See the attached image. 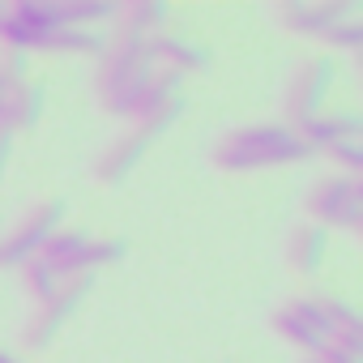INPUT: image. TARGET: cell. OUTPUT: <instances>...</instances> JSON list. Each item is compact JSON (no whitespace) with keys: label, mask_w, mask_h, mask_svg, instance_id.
<instances>
[{"label":"cell","mask_w":363,"mask_h":363,"mask_svg":"<svg viewBox=\"0 0 363 363\" xmlns=\"http://www.w3.org/2000/svg\"><path fill=\"white\" fill-rule=\"evenodd\" d=\"M69 218V201L65 197H52V201H39L35 210H26L9 235H0V269H22L26 261H35L43 252V244L65 227Z\"/></svg>","instance_id":"3"},{"label":"cell","mask_w":363,"mask_h":363,"mask_svg":"<svg viewBox=\"0 0 363 363\" xmlns=\"http://www.w3.org/2000/svg\"><path fill=\"white\" fill-rule=\"evenodd\" d=\"M116 18H120V35L154 39V35H162L171 9L162 5V0H133V5H120V9H116Z\"/></svg>","instance_id":"15"},{"label":"cell","mask_w":363,"mask_h":363,"mask_svg":"<svg viewBox=\"0 0 363 363\" xmlns=\"http://www.w3.org/2000/svg\"><path fill=\"white\" fill-rule=\"evenodd\" d=\"M329 342H333V346H342L346 354H354V359H363V329H346V333H333Z\"/></svg>","instance_id":"24"},{"label":"cell","mask_w":363,"mask_h":363,"mask_svg":"<svg viewBox=\"0 0 363 363\" xmlns=\"http://www.w3.org/2000/svg\"><path fill=\"white\" fill-rule=\"evenodd\" d=\"M43 107H48V90L39 82H18L9 90V107H5V128L9 133H30L39 120H43Z\"/></svg>","instance_id":"14"},{"label":"cell","mask_w":363,"mask_h":363,"mask_svg":"<svg viewBox=\"0 0 363 363\" xmlns=\"http://www.w3.org/2000/svg\"><path fill=\"white\" fill-rule=\"evenodd\" d=\"M316 150L291 128V124H248L227 133L214 145V167L218 171H265V167H286L303 162Z\"/></svg>","instance_id":"1"},{"label":"cell","mask_w":363,"mask_h":363,"mask_svg":"<svg viewBox=\"0 0 363 363\" xmlns=\"http://www.w3.org/2000/svg\"><path fill=\"white\" fill-rule=\"evenodd\" d=\"M333 82H337L333 56H312V60L291 77V86H286V120H282V124L303 128L308 120H316V116L325 111V99H329Z\"/></svg>","instance_id":"5"},{"label":"cell","mask_w":363,"mask_h":363,"mask_svg":"<svg viewBox=\"0 0 363 363\" xmlns=\"http://www.w3.org/2000/svg\"><path fill=\"white\" fill-rule=\"evenodd\" d=\"M56 35L48 0H22V5H5L0 18V43L5 52H48V39Z\"/></svg>","instance_id":"6"},{"label":"cell","mask_w":363,"mask_h":363,"mask_svg":"<svg viewBox=\"0 0 363 363\" xmlns=\"http://www.w3.org/2000/svg\"><path fill=\"white\" fill-rule=\"evenodd\" d=\"M308 363H320V359H308Z\"/></svg>","instance_id":"29"},{"label":"cell","mask_w":363,"mask_h":363,"mask_svg":"<svg viewBox=\"0 0 363 363\" xmlns=\"http://www.w3.org/2000/svg\"><path fill=\"white\" fill-rule=\"evenodd\" d=\"M99 99L111 116H133V107L141 103L150 77H154V60L145 52V39L133 35H111L107 52L99 56Z\"/></svg>","instance_id":"2"},{"label":"cell","mask_w":363,"mask_h":363,"mask_svg":"<svg viewBox=\"0 0 363 363\" xmlns=\"http://www.w3.org/2000/svg\"><path fill=\"white\" fill-rule=\"evenodd\" d=\"M145 52H150L154 69H167V73H179V77L206 73L214 65L210 48H201L193 39H179V35H154V39H145Z\"/></svg>","instance_id":"9"},{"label":"cell","mask_w":363,"mask_h":363,"mask_svg":"<svg viewBox=\"0 0 363 363\" xmlns=\"http://www.w3.org/2000/svg\"><path fill=\"white\" fill-rule=\"evenodd\" d=\"M18 274H22V286H26V295H30L35 303H48V299L65 286V282L56 278V269H52L48 261H39V257H35V261H26Z\"/></svg>","instance_id":"18"},{"label":"cell","mask_w":363,"mask_h":363,"mask_svg":"<svg viewBox=\"0 0 363 363\" xmlns=\"http://www.w3.org/2000/svg\"><path fill=\"white\" fill-rule=\"evenodd\" d=\"M124 257H128V244L124 240H90L86 252H82V269L86 274H99V269H107V265H116Z\"/></svg>","instance_id":"19"},{"label":"cell","mask_w":363,"mask_h":363,"mask_svg":"<svg viewBox=\"0 0 363 363\" xmlns=\"http://www.w3.org/2000/svg\"><path fill=\"white\" fill-rule=\"evenodd\" d=\"M325 257H329V231H325V227L303 223V227L291 231V240H286V261H291L295 274H303V278L320 274Z\"/></svg>","instance_id":"13"},{"label":"cell","mask_w":363,"mask_h":363,"mask_svg":"<svg viewBox=\"0 0 363 363\" xmlns=\"http://www.w3.org/2000/svg\"><path fill=\"white\" fill-rule=\"evenodd\" d=\"M48 52H56V56H103L107 35L103 30H56L48 39Z\"/></svg>","instance_id":"16"},{"label":"cell","mask_w":363,"mask_h":363,"mask_svg":"<svg viewBox=\"0 0 363 363\" xmlns=\"http://www.w3.org/2000/svg\"><path fill=\"white\" fill-rule=\"evenodd\" d=\"M320 43H329V48H337V52H359V48H363V22H359V18H346V22L329 26Z\"/></svg>","instance_id":"21"},{"label":"cell","mask_w":363,"mask_h":363,"mask_svg":"<svg viewBox=\"0 0 363 363\" xmlns=\"http://www.w3.org/2000/svg\"><path fill=\"white\" fill-rule=\"evenodd\" d=\"M90 286H94V274H82V278H69L48 303H39V312H35V320L26 325V346L30 350H43V346H52V337L65 329V320L77 312V303L90 295Z\"/></svg>","instance_id":"7"},{"label":"cell","mask_w":363,"mask_h":363,"mask_svg":"<svg viewBox=\"0 0 363 363\" xmlns=\"http://www.w3.org/2000/svg\"><path fill=\"white\" fill-rule=\"evenodd\" d=\"M320 316H325L329 337L333 333H346V329H363V320H359V312H354L350 299H320Z\"/></svg>","instance_id":"20"},{"label":"cell","mask_w":363,"mask_h":363,"mask_svg":"<svg viewBox=\"0 0 363 363\" xmlns=\"http://www.w3.org/2000/svg\"><path fill=\"white\" fill-rule=\"evenodd\" d=\"M0 363H18V359H13V354H9V350H0Z\"/></svg>","instance_id":"28"},{"label":"cell","mask_w":363,"mask_h":363,"mask_svg":"<svg viewBox=\"0 0 363 363\" xmlns=\"http://www.w3.org/2000/svg\"><path fill=\"white\" fill-rule=\"evenodd\" d=\"M179 116H184V94H175V99H162L154 111L137 116V128H133V133H137V137H145V141H154V137L171 133Z\"/></svg>","instance_id":"17"},{"label":"cell","mask_w":363,"mask_h":363,"mask_svg":"<svg viewBox=\"0 0 363 363\" xmlns=\"http://www.w3.org/2000/svg\"><path fill=\"white\" fill-rule=\"evenodd\" d=\"M316 154H325L329 145H337V141H359V133H363V120L354 116V111H320L316 120H308L303 128H295Z\"/></svg>","instance_id":"12"},{"label":"cell","mask_w":363,"mask_h":363,"mask_svg":"<svg viewBox=\"0 0 363 363\" xmlns=\"http://www.w3.org/2000/svg\"><path fill=\"white\" fill-rule=\"evenodd\" d=\"M308 214L316 227H337V231H359L363 223V179L350 175H325L308 193Z\"/></svg>","instance_id":"4"},{"label":"cell","mask_w":363,"mask_h":363,"mask_svg":"<svg viewBox=\"0 0 363 363\" xmlns=\"http://www.w3.org/2000/svg\"><path fill=\"white\" fill-rule=\"evenodd\" d=\"M312 359H320V363H363V359H354V354H346L342 346H333V342H325Z\"/></svg>","instance_id":"25"},{"label":"cell","mask_w":363,"mask_h":363,"mask_svg":"<svg viewBox=\"0 0 363 363\" xmlns=\"http://www.w3.org/2000/svg\"><path fill=\"white\" fill-rule=\"evenodd\" d=\"M274 329L282 342L308 350V359L329 342V329H325V316H320V299H291L282 312H274Z\"/></svg>","instance_id":"8"},{"label":"cell","mask_w":363,"mask_h":363,"mask_svg":"<svg viewBox=\"0 0 363 363\" xmlns=\"http://www.w3.org/2000/svg\"><path fill=\"white\" fill-rule=\"evenodd\" d=\"M0 73H5L9 82H26V73H30V56H26V52H5V60H0Z\"/></svg>","instance_id":"23"},{"label":"cell","mask_w":363,"mask_h":363,"mask_svg":"<svg viewBox=\"0 0 363 363\" xmlns=\"http://www.w3.org/2000/svg\"><path fill=\"white\" fill-rule=\"evenodd\" d=\"M13 86H18V82H9L5 73H0V133H9V128H5V107H9V90H13Z\"/></svg>","instance_id":"27"},{"label":"cell","mask_w":363,"mask_h":363,"mask_svg":"<svg viewBox=\"0 0 363 363\" xmlns=\"http://www.w3.org/2000/svg\"><path fill=\"white\" fill-rule=\"evenodd\" d=\"M145 150H150V141H145V137H137V133L116 137V141L103 150V158L94 162V179H99V184H107V189H120L124 179L141 167Z\"/></svg>","instance_id":"11"},{"label":"cell","mask_w":363,"mask_h":363,"mask_svg":"<svg viewBox=\"0 0 363 363\" xmlns=\"http://www.w3.org/2000/svg\"><path fill=\"white\" fill-rule=\"evenodd\" d=\"M354 13H359V5H278V22L303 39H325L329 26L354 18Z\"/></svg>","instance_id":"10"},{"label":"cell","mask_w":363,"mask_h":363,"mask_svg":"<svg viewBox=\"0 0 363 363\" xmlns=\"http://www.w3.org/2000/svg\"><path fill=\"white\" fill-rule=\"evenodd\" d=\"M9 158H13V133H0V179L9 171Z\"/></svg>","instance_id":"26"},{"label":"cell","mask_w":363,"mask_h":363,"mask_svg":"<svg viewBox=\"0 0 363 363\" xmlns=\"http://www.w3.org/2000/svg\"><path fill=\"white\" fill-rule=\"evenodd\" d=\"M325 154H329L333 167H342V175H350V179L363 175V145H359V141H337V145H329Z\"/></svg>","instance_id":"22"}]
</instances>
